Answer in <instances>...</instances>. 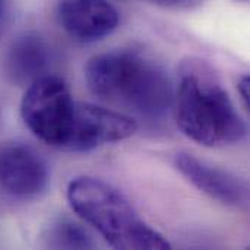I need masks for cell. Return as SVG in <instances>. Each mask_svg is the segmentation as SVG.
I'll return each mask as SVG.
<instances>
[{
    "label": "cell",
    "instance_id": "30bf717a",
    "mask_svg": "<svg viewBox=\"0 0 250 250\" xmlns=\"http://www.w3.org/2000/svg\"><path fill=\"white\" fill-rule=\"evenodd\" d=\"M47 246L53 249H92L94 242L88 231L79 224L67 220L59 218L50 224L45 233Z\"/></svg>",
    "mask_w": 250,
    "mask_h": 250
},
{
    "label": "cell",
    "instance_id": "277c9868",
    "mask_svg": "<svg viewBox=\"0 0 250 250\" xmlns=\"http://www.w3.org/2000/svg\"><path fill=\"white\" fill-rule=\"evenodd\" d=\"M76 101L67 83L57 76L45 75L28 85L21 103L25 126L47 145L64 146L75 114Z\"/></svg>",
    "mask_w": 250,
    "mask_h": 250
},
{
    "label": "cell",
    "instance_id": "5b68a950",
    "mask_svg": "<svg viewBox=\"0 0 250 250\" xmlns=\"http://www.w3.org/2000/svg\"><path fill=\"white\" fill-rule=\"evenodd\" d=\"M136 129V122L125 113L76 101L70 132L63 149L88 152L105 144L127 139Z\"/></svg>",
    "mask_w": 250,
    "mask_h": 250
},
{
    "label": "cell",
    "instance_id": "8992f818",
    "mask_svg": "<svg viewBox=\"0 0 250 250\" xmlns=\"http://www.w3.org/2000/svg\"><path fill=\"white\" fill-rule=\"evenodd\" d=\"M50 173L45 160L32 146L6 144L0 146V190L18 201H29L42 195Z\"/></svg>",
    "mask_w": 250,
    "mask_h": 250
},
{
    "label": "cell",
    "instance_id": "8fae6325",
    "mask_svg": "<svg viewBox=\"0 0 250 250\" xmlns=\"http://www.w3.org/2000/svg\"><path fill=\"white\" fill-rule=\"evenodd\" d=\"M154 3L164 6V7H171V9H186L198 4L201 0H152Z\"/></svg>",
    "mask_w": 250,
    "mask_h": 250
},
{
    "label": "cell",
    "instance_id": "7a4b0ae2",
    "mask_svg": "<svg viewBox=\"0 0 250 250\" xmlns=\"http://www.w3.org/2000/svg\"><path fill=\"white\" fill-rule=\"evenodd\" d=\"M88 89L98 98L155 120L174 103V88L167 70L133 51H110L92 57L85 67Z\"/></svg>",
    "mask_w": 250,
    "mask_h": 250
},
{
    "label": "cell",
    "instance_id": "5bb4252c",
    "mask_svg": "<svg viewBox=\"0 0 250 250\" xmlns=\"http://www.w3.org/2000/svg\"><path fill=\"white\" fill-rule=\"evenodd\" d=\"M242 1H246V0H242Z\"/></svg>",
    "mask_w": 250,
    "mask_h": 250
},
{
    "label": "cell",
    "instance_id": "ba28073f",
    "mask_svg": "<svg viewBox=\"0 0 250 250\" xmlns=\"http://www.w3.org/2000/svg\"><path fill=\"white\" fill-rule=\"evenodd\" d=\"M174 166L195 188L209 198L227 207H242L248 202V185L236 174L186 152L174 157Z\"/></svg>",
    "mask_w": 250,
    "mask_h": 250
},
{
    "label": "cell",
    "instance_id": "7c38bea8",
    "mask_svg": "<svg viewBox=\"0 0 250 250\" xmlns=\"http://www.w3.org/2000/svg\"><path fill=\"white\" fill-rule=\"evenodd\" d=\"M237 89L240 94L242 101L245 103L246 107H249L250 104V76L249 75H243L239 82H237Z\"/></svg>",
    "mask_w": 250,
    "mask_h": 250
},
{
    "label": "cell",
    "instance_id": "3957f363",
    "mask_svg": "<svg viewBox=\"0 0 250 250\" xmlns=\"http://www.w3.org/2000/svg\"><path fill=\"white\" fill-rule=\"evenodd\" d=\"M67 201L72 209L116 249H170V243L138 215L123 193L100 179L82 176L72 180Z\"/></svg>",
    "mask_w": 250,
    "mask_h": 250
},
{
    "label": "cell",
    "instance_id": "52a82bcc",
    "mask_svg": "<svg viewBox=\"0 0 250 250\" xmlns=\"http://www.w3.org/2000/svg\"><path fill=\"white\" fill-rule=\"evenodd\" d=\"M57 21L75 41L95 42L116 31L120 15L107 0H60Z\"/></svg>",
    "mask_w": 250,
    "mask_h": 250
},
{
    "label": "cell",
    "instance_id": "6da1fadb",
    "mask_svg": "<svg viewBox=\"0 0 250 250\" xmlns=\"http://www.w3.org/2000/svg\"><path fill=\"white\" fill-rule=\"evenodd\" d=\"M174 101L179 127L199 145H233L248 133L218 73L205 60L192 57L180 64Z\"/></svg>",
    "mask_w": 250,
    "mask_h": 250
},
{
    "label": "cell",
    "instance_id": "4fadbf2b",
    "mask_svg": "<svg viewBox=\"0 0 250 250\" xmlns=\"http://www.w3.org/2000/svg\"><path fill=\"white\" fill-rule=\"evenodd\" d=\"M4 15H6V0H0V26L3 23Z\"/></svg>",
    "mask_w": 250,
    "mask_h": 250
},
{
    "label": "cell",
    "instance_id": "9c48e42d",
    "mask_svg": "<svg viewBox=\"0 0 250 250\" xmlns=\"http://www.w3.org/2000/svg\"><path fill=\"white\" fill-rule=\"evenodd\" d=\"M53 62L51 45L40 34L26 32L7 48L4 67L7 76L18 85H29L45 76Z\"/></svg>",
    "mask_w": 250,
    "mask_h": 250
}]
</instances>
